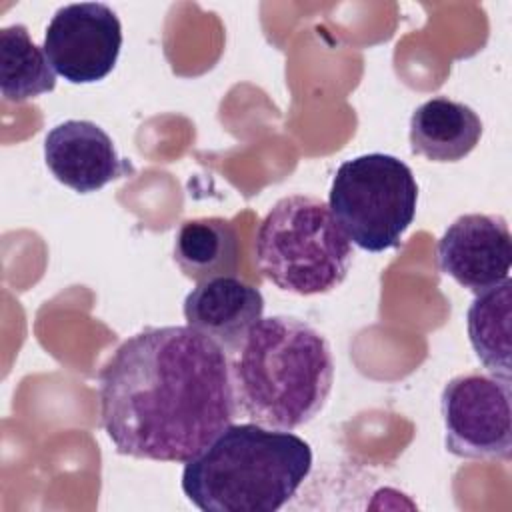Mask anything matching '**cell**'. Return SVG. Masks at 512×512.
<instances>
[{"mask_svg": "<svg viewBox=\"0 0 512 512\" xmlns=\"http://www.w3.org/2000/svg\"><path fill=\"white\" fill-rule=\"evenodd\" d=\"M98 400L116 452L142 460L186 464L236 416L228 354L188 324L126 338L98 374Z\"/></svg>", "mask_w": 512, "mask_h": 512, "instance_id": "obj_1", "label": "cell"}, {"mask_svg": "<svg viewBox=\"0 0 512 512\" xmlns=\"http://www.w3.org/2000/svg\"><path fill=\"white\" fill-rule=\"evenodd\" d=\"M230 360L236 412L252 422L294 430L314 420L334 384L328 340L306 320L260 318Z\"/></svg>", "mask_w": 512, "mask_h": 512, "instance_id": "obj_2", "label": "cell"}, {"mask_svg": "<svg viewBox=\"0 0 512 512\" xmlns=\"http://www.w3.org/2000/svg\"><path fill=\"white\" fill-rule=\"evenodd\" d=\"M312 470L310 444L290 430L230 424L188 460L182 492L204 512H276Z\"/></svg>", "mask_w": 512, "mask_h": 512, "instance_id": "obj_3", "label": "cell"}, {"mask_svg": "<svg viewBox=\"0 0 512 512\" xmlns=\"http://www.w3.org/2000/svg\"><path fill=\"white\" fill-rule=\"evenodd\" d=\"M352 256V244L330 206L308 194L280 198L254 238V260L262 276L298 296L338 288L348 276Z\"/></svg>", "mask_w": 512, "mask_h": 512, "instance_id": "obj_4", "label": "cell"}, {"mask_svg": "<svg viewBox=\"0 0 512 512\" xmlns=\"http://www.w3.org/2000/svg\"><path fill=\"white\" fill-rule=\"evenodd\" d=\"M418 184L396 156L372 152L342 162L332 178L328 206L358 248L384 252L400 246L416 216Z\"/></svg>", "mask_w": 512, "mask_h": 512, "instance_id": "obj_5", "label": "cell"}, {"mask_svg": "<svg viewBox=\"0 0 512 512\" xmlns=\"http://www.w3.org/2000/svg\"><path fill=\"white\" fill-rule=\"evenodd\" d=\"M510 378L468 372L446 382L440 394L444 446L466 460L512 458Z\"/></svg>", "mask_w": 512, "mask_h": 512, "instance_id": "obj_6", "label": "cell"}, {"mask_svg": "<svg viewBox=\"0 0 512 512\" xmlns=\"http://www.w3.org/2000/svg\"><path fill=\"white\" fill-rule=\"evenodd\" d=\"M56 74L72 84L106 78L120 56L122 24L102 2H76L58 8L42 44Z\"/></svg>", "mask_w": 512, "mask_h": 512, "instance_id": "obj_7", "label": "cell"}, {"mask_svg": "<svg viewBox=\"0 0 512 512\" xmlns=\"http://www.w3.org/2000/svg\"><path fill=\"white\" fill-rule=\"evenodd\" d=\"M438 268L462 288L480 294L510 278L512 236L502 214L458 216L436 244Z\"/></svg>", "mask_w": 512, "mask_h": 512, "instance_id": "obj_8", "label": "cell"}, {"mask_svg": "<svg viewBox=\"0 0 512 512\" xmlns=\"http://www.w3.org/2000/svg\"><path fill=\"white\" fill-rule=\"evenodd\" d=\"M44 160L52 176L78 194L96 192L134 174V166L118 156L112 138L92 120H64L50 128Z\"/></svg>", "mask_w": 512, "mask_h": 512, "instance_id": "obj_9", "label": "cell"}, {"mask_svg": "<svg viewBox=\"0 0 512 512\" xmlns=\"http://www.w3.org/2000/svg\"><path fill=\"white\" fill-rule=\"evenodd\" d=\"M182 310L190 328L214 340L232 356L262 318L264 296L256 286L236 276H216L198 282L184 298Z\"/></svg>", "mask_w": 512, "mask_h": 512, "instance_id": "obj_10", "label": "cell"}, {"mask_svg": "<svg viewBox=\"0 0 512 512\" xmlns=\"http://www.w3.org/2000/svg\"><path fill=\"white\" fill-rule=\"evenodd\" d=\"M480 116L464 102L436 96L410 116V150L432 162L464 160L482 138Z\"/></svg>", "mask_w": 512, "mask_h": 512, "instance_id": "obj_11", "label": "cell"}, {"mask_svg": "<svg viewBox=\"0 0 512 512\" xmlns=\"http://www.w3.org/2000/svg\"><path fill=\"white\" fill-rule=\"evenodd\" d=\"M172 254L180 272L194 282L232 276L240 260L236 228L216 216L186 220L174 236Z\"/></svg>", "mask_w": 512, "mask_h": 512, "instance_id": "obj_12", "label": "cell"}, {"mask_svg": "<svg viewBox=\"0 0 512 512\" xmlns=\"http://www.w3.org/2000/svg\"><path fill=\"white\" fill-rule=\"evenodd\" d=\"M512 322V280L476 294L468 312V340L480 364L494 376L510 378V338Z\"/></svg>", "mask_w": 512, "mask_h": 512, "instance_id": "obj_13", "label": "cell"}, {"mask_svg": "<svg viewBox=\"0 0 512 512\" xmlns=\"http://www.w3.org/2000/svg\"><path fill=\"white\" fill-rule=\"evenodd\" d=\"M56 88V72L24 24L0 30V92L6 102H26Z\"/></svg>", "mask_w": 512, "mask_h": 512, "instance_id": "obj_14", "label": "cell"}]
</instances>
